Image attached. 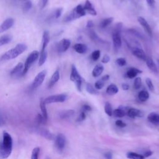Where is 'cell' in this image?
Returning a JSON list of instances; mask_svg holds the SVG:
<instances>
[{
	"instance_id": "cell-1",
	"label": "cell",
	"mask_w": 159,
	"mask_h": 159,
	"mask_svg": "<svg viewBox=\"0 0 159 159\" xmlns=\"http://www.w3.org/2000/svg\"><path fill=\"white\" fill-rule=\"evenodd\" d=\"M13 150V139L8 133L4 131L3 141H0V159H6L10 156Z\"/></svg>"
},
{
	"instance_id": "cell-2",
	"label": "cell",
	"mask_w": 159,
	"mask_h": 159,
	"mask_svg": "<svg viewBox=\"0 0 159 159\" xmlns=\"http://www.w3.org/2000/svg\"><path fill=\"white\" fill-rule=\"evenodd\" d=\"M27 49V46L24 44H18L14 48L5 52L1 58L2 60L6 61L16 59Z\"/></svg>"
},
{
	"instance_id": "cell-3",
	"label": "cell",
	"mask_w": 159,
	"mask_h": 159,
	"mask_svg": "<svg viewBox=\"0 0 159 159\" xmlns=\"http://www.w3.org/2000/svg\"><path fill=\"white\" fill-rule=\"evenodd\" d=\"M86 12L81 5H77L73 11L66 17L64 20L65 22H70L75 20H77L81 17L85 16Z\"/></svg>"
},
{
	"instance_id": "cell-4",
	"label": "cell",
	"mask_w": 159,
	"mask_h": 159,
	"mask_svg": "<svg viewBox=\"0 0 159 159\" xmlns=\"http://www.w3.org/2000/svg\"><path fill=\"white\" fill-rule=\"evenodd\" d=\"M70 78L72 81L74 82V83L75 84L77 89L79 91H81L82 85V78L75 65H72Z\"/></svg>"
},
{
	"instance_id": "cell-5",
	"label": "cell",
	"mask_w": 159,
	"mask_h": 159,
	"mask_svg": "<svg viewBox=\"0 0 159 159\" xmlns=\"http://www.w3.org/2000/svg\"><path fill=\"white\" fill-rule=\"evenodd\" d=\"M39 55H40V52L37 50H34L29 55L24 65L23 76L25 75L27 72H28V70H29V69H30V67H31V65L37 60V59L39 57Z\"/></svg>"
},
{
	"instance_id": "cell-6",
	"label": "cell",
	"mask_w": 159,
	"mask_h": 159,
	"mask_svg": "<svg viewBox=\"0 0 159 159\" xmlns=\"http://www.w3.org/2000/svg\"><path fill=\"white\" fill-rule=\"evenodd\" d=\"M67 96L65 94H59L55 95H52L44 99L45 105H49L55 102H63L67 99Z\"/></svg>"
},
{
	"instance_id": "cell-7",
	"label": "cell",
	"mask_w": 159,
	"mask_h": 159,
	"mask_svg": "<svg viewBox=\"0 0 159 159\" xmlns=\"http://www.w3.org/2000/svg\"><path fill=\"white\" fill-rule=\"evenodd\" d=\"M46 74H47V71L42 70V72H41L40 73L37 75V76L35 77L31 85L32 90H35L36 88L39 87L42 85L46 77Z\"/></svg>"
},
{
	"instance_id": "cell-8",
	"label": "cell",
	"mask_w": 159,
	"mask_h": 159,
	"mask_svg": "<svg viewBox=\"0 0 159 159\" xmlns=\"http://www.w3.org/2000/svg\"><path fill=\"white\" fill-rule=\"evenodd\" d=\"M55 145L57 150L62 151H63L65 145H66V138L62 134H59L55 137Z\"/></svg>"
},
{
	"instance_id": "cell-9",
	"label": "cell",
	"mask_w": 159,
	"mask_h": 159,
	"mask_svg": "<svg viewBox=\"0 0 159 159\" xmlns=\"http://www.w3.org/2000/svg\"><path fill=\"white\" fill-rule=\"evenodd\" d=\"M126 115L130 118H142L144 116V113L138 109L134 108H126Z\"/></svg>"
},
{
	"instance_id": "cell-10",
	"label": "cell",
	"mask_w": 159,
	"mask_h": 159,
	"mask_svg": "<svg viewBox=\"0 0 159 159\" xmlns=\"http://www.w3.org/2000/svg\"><path fill=\"white\" fill-rule=\"evenodd\" d=\"M137 21H139V24L142 26L144 31L148 34V35L150 37H152L153 34H152V31L151 27L145 19L143 17L139 16L137 17Z\"/></svg>"
},
{
	"instance_id": "cell-11",
	"label": "cell",
	"mask_w": 159,
	"mask_h": 159,
	"mask_svg": "<svg viewBox=\"0 0 159 159\" xmlns=\"http://www.w3.org/2000/svg\"><path fill=\"white\" fill-rule=\"evenodd\" d=\"M71 42L68 39H62L57 45V50L59 53H63L66 52L70 47Z\"/></svg>"
},
{
	"instance_id": "cell-12",
	"label": "cell",
	"mask_w": 159,
	"mask_h": 159,
	"mask_svg": "<svg viewBox=\"0 0 159 159\" xmlns=\"http://www.w3.org/2000/svg\"><path fill=\"white\" fill-rule=\"evenodd\" d=\"M24 70V64L21 62L19 63L16 66L11 70L10 75L13 78H17L23 76V72Z\"/></svg>"
},
{
	"instance_id": "cell-13",
	"label": "cell",
	"mask_w": 159,
	"mask_h": 159,
	"mask_svg": "<svg viewBox=\"0 0 159 159\" xmlns=\"http://www.w3.org/2000/svg\"><path fill=\"white\" fill-rule=\"evenodd\" d=\"M113 45L116 49H119L122 45V41H121V32L115 31L113 33Z\"/></svg>"
},
{
	"instance_id": "cell-14",
	"label": "cell",
	"mask_w": 159,
	"mask_h": 159,
	"mask_svg": "<svg viewBox=\"0 0 159 159\" xmlns=\"http://www.w3.org/2000/svg\"><path fill=\"white\" fill-rule=\"evenodd\" d=\"M14 21L13 18H8L1 25H0V33L4 32L13 26Z\"/></svg>"
},
{
	"instance_id": "cell-15",
	"label": "cell",
	"mask_w": 159,
	"mask_h": 159,
	"mask_svg": "<svg viewBox=\"0 0 159 159\" xmlns=\"http://www.w3.org/2000/svg\"><path fill=\"white\" fill-rule=\"evenodd\" d=\"M132 53L136 57L137 59L142 60L143 61H145L147 59V56L144 52V51L141 49L137 47H135L133 48L132 49Z\"/></svg>"
},
{
	"instance_id": "cell-16",
	"label": "cell",
	"mask_w": 159,
	"mask_h": 159,
	"mask_svg": "<svg viewBox=\"0 0 159 159\" xmlns=\"http://www.w3.org/2000/svg\"><path fill=\"white\" fill-rule=\"evenodd\" d=\"M84 9H85V11L86 12V13H88L90 15L92 16H96L97 15V12L95 10V9L93 7V5L91 4V3L90 2V1L89 0H86L85 2V4L83 6Z\"/></svg>"
},
{
	"instance_id": "cell-17",
	"label": "cell",
	"mask_w": 159,
	"mask_h": 159,
	"mask_svg": "<svg viewBox=\"0 0 159 159\" xmlns=\"http://www.w3.org/2000/svg\"><path fill=\"white\" fill-rule=\"evenodd\" d=\"M42 49L40 52V53H44L46 51V47L48 45L49 42H50V35L48 31H44L42 37Z\"/></svg>"
},
{
	"instance_id": "cell-18",
	"label": "cell",
	"mask_w": 159,
	"mask_h": 159,
	"mask_svg": "<svg viewBox=\"0 0 159 159\" xmlns=\"http://www.w3.org/2000/svg\"><path fill=\"white\" fill-rule=\"evenodd\" d=\"M142 73V71L139 70L138 69L134 68V67H131L130 68L127 72H126V75L128 78L133 79L135 77H136L139 74H141Z\"/></svg>"
},
{
	"instance_id": "cell-19",
	"label": "cell",
	"mask_w": 159,
	"mask_h": 159,
	"mask_svg": "<svg viewBox=\"0 0 159 159\" xmlns=\"http://www.w3.org/2000/svg\"><path fill=\"white\" fill-rule=\"evenodd\" d=\"M73 49L77 53L80 54H84L88 50V47L87 45L84 44L78 43L74 45Z\"/></svg>"
},
{
	"instance_id": "cell-20",
	"label": "cell",
	"mask_w": 159,
	"mask_h": 159,
	"mask_svg": "<svg viewBox=\"0 0 159 159\" xmlns=\"http://www.w3.org/2000/svg\"><path fill=\"white\" fill-rule=\"evenodd\" d=\"M60 79V73L59 70H56L54 74L52 75V76L49 81V88H52L55 85V83H57Z\"/></svg>"
},
{
	"instance_id": "cell-21",
	"label": "cell",
	"mask_w": 159,
	"mask_h": 159,
	"mask_svg": "<svg viewBox=\"0 0 159 159\" xmlns=\"http://www.w3.org/2000/svg\"><path fill=\"white\" fill-rule=\"evenodd\" d=\"M104 71V67L102 66L101 64H98L95 67V68L93 69L92 71V75L93 77H99L102 73Z\"/></svg>"
},
{
	"instance_id": "cell-22",
	"label": "cell",
	"mask_w": 159,
	"mask_h": 159,
	"mask_svg": "<svg viewBox=\"0 0 159 159\" xmlns=\"http://www.w3.org/2000/svg\"><path fill=\"white\" fill-rule=\"evenodd\" d=\"M145 62H146V65H147V66L148 67V68L150 69L152 72H153L154 73L158 72V69H157V67L155 65V63L154 62V60L152 58L148 57H147Z\"/></svg>"
},
{
	"instance_id": "cell-23",
	"label": "cell",
	"mask_w": 159,
	"mask_h": 159,
	"mask_svg": "<svg viewBox=\"0 0 159 159\" xmlns=\"http://www.w3.org/2000/svg\"><path fill=\"white\" fill-rule=\"evenodd\" d=\"M39 133L40 134V135H41L42 136H43L44 137L48 140H53L55 138L54 134H52L47 129H39Z\"/></svg>"
},
{
	"instance_id": "cell-24",
	"label": "cell",
	"mask_w": 159,
	"mask_h": 159,
	"mask_svg": "<svg viewBox=\"0 0 159 159\" xmlns=\"http://www.w3.org/2000/svg\"><path fill=\"white\" fill-rule=\"evenodd\" d=\"M126 108H119L118 109H116L113 111V115H114L116 118H123L126 115Z\"/></svg>"
},
{
	"instance_id": "cell-25",
	"label": "cell",
	"mask_w": 159,
	"mask_h": 159,
	"mask_svg": "<svg viewBox=\"0 0 159 159\" xmlns=\"http://www.w3.org/2000/svg\"><path fill=\"white\" fill-rule=\"evenodd\" d=\"M118 91H119L118 87L115 85V84L113 83L110 84L106 89V93L110 96L117 94Z\"/></svg>"
},
{
	"instance_id": "cell-26",
	"label": "cell",
	"mask_w": 159,
	"mask_h": 159,
	"mask_svg": "<svg viewBox=\"0 0 159 159\" xmlns=\"http://www.w3.org/2000/svg\"><path fill=\"white\" fill-rule=\"evenodd\" d=\"M147 119L152 124H159V115L156 113H151L148 115Z\"/></svg>"
},
{
	"instance_id": "cell-27",
	"label": "cell",
	"mask_w": 159,
	"mask_h": 159,
	"mask_svg": "<svg viewBox=\"0 0 159 159\" xmlns=\"http://www.w3.org/2000/svg\"><path fill=\"white\" fill-rule=\"evenodd\" d=\"M138 98L141 102H145L149 98V93L146 90H142L139 93Z\"/></svg>"
},
{
	"instance_id": "cell-28",
	"label": "cell",
	"mask_w": 159,
	"mask_h": 159,
	"mask_svg": "<svg viewBox=\"0 0 159 159\" xmlns=\"http://www.w3.org/2000/svg\"><path fill=\"white\" fill-rule=\"evenodd\" d=\"M74 113H75V111L73 110H72V109L65 110V111L61 112L60 114V118L62 119H66L74 115Z\"/></svg>"
},
{
	"instance_id": "cell-29",
	"label": "cell",
	"mask_w": 159,
	"mask_h": 159,
	"mask_svg": "<svg viewBox=\"0 0 159 159\" xmlns=\"http://www.w3.org/2000/svg\"><path fill=\"white\" fill-rule=\"evenodd\" d=\"M40 107H41V109L42 111V115L44 117V118L47 120L48 118V114H47V108H46V105L45 104L44 101V99L42 98L41 99V102H40Z\"/></svg>"
},
{
	"instance_id": "cell-30",
	"label": "cell",
	"mask_w": 159,
	"mask_h": 159,
	"mask_svg": "<svg viewBox=\"0 0 159 159\" xmlns=\"http://www.w3.org/2000/svg\"><path fill=\"white\" fill-rule=\"evenodd\" d=\"M126 157L129 159H144L145 158L143 155L139 154L136 152H128L126 155Z\"/></svg>"
},
{
	"instance_id": "cell-31",
	"label": "cell",
	"mask_w": 159,
	"mask_h": 159,
	"mask_svg": "<svg viewBox=\"0 0 159 159\" xmlns=\"http://www.w3.org/2000/svg\"><path fill=\"white\" fill-rule=\"evenodd\" d=\"M113 21H114L113 17H110L108 18H106L100 23L99 26L101 28H106V27L109 26L112 23H113Z\"/></svg>"
},
{
	"instance_id": "cell-32",
	"label": "cell",
	"mask_w": 159,
	"mask_h": 159,
	"mask_svg": "<svg viewBox=\"0 0 159 159\" xmlns=\"http://www.w3.org/2000/svg\"><path fill=\"white\" fill-rule=\"evenodd\" d=\"M11 41V37L9 35H5L0 37V47L10 42Z\"/></svg>"
},
{
	"instance_id": "cell-33",
	"label": "cell",
	"mask_w": 159,
	"mask_h": 159,
	"mask_svg": "<svg viewBox=\"0 0 159 159\" xmlns=\"http://www.w3.org/2000/svg\"><path fill=\"white\" fill-rule=\"evenodd\" d=\"M86 90L87 92L91 95H98V91H97V90L95 87H93L91 83H88L87 84Z\"/></svg>"
},
{
	"instance_id": "cell-34",
	"label": "cell",
	"mask_w": 159,
	"mask_h": 159,
	"mask_svg": "<svg viewBox=\"0 0 159 159\" xmlns=\"http://www.w3.org/2000/svg\"><path fill=\"white\" fill-rule=\"evenodd\" d=\"M105 113L109 116H112V115H113V109H112V106L110 102H106L105 103Z\"/></svg>"
},
{
	"instance_id": "cell-35",
	"label": "cell",
	"mask_w": 159,
	"mask_h": 159,
	"mask_svg": "<svg viewBox=\"0 0 159 159\" xmlns=\"http://www.w3.org/2000/svg\"><path fill=\"white\" fill-rule=\"evenodd\" d=\"M47 58V52H45L44 53H40L39 55V66H42L44 65Z\"/></svg>"
},
{
	"instance_id": "cell-36",
	"label": "cell",
	"mask_w": 159,
	"mask_h": 159,
	"mask_svg": "<svg viewBox=\"0 0 159 159\" xmlns=\"http://www.w3.org/2000/svg\"><path fill=\"white\" fill-rule=\"evenodd\" d=\"M41 149L39 147H35L32 152L31 159H39V156L40 154Z\"/></svg>"
},
{
	"instance_id": "cell-37",
	"label": "cell",
	"mask_w": 159,
	"mask_h": 159,
	"mask_svg": "<svg viewBox=\"0 0 159 159\" xmlns=\"http://www.w3.org/2000/svg\"><path fill=\"white\" fill-rule=\"evenodd\" d=\"M105 81L102 80L101 78H100L99 80H98V81H96L95 83V88L97 90H101L102 88L105 87Z\"/></svg>"
},
{
	"instance_id": "cell-38",
	"label": "cell",
	"mask_w": 159,
	"mask_h": 159,
	"mask_svg": "<svg viewBox=\"0 0 159 159\" xmlns=\"http://www.w3.org/2000/svg\"><path fill=\"white\" fill-rule=\"evenodd\" d=\"M145 83L148 90L152 92H154L155 91V87L152 80L150 78H147L145 80Z\"/></svg>"
},
{
	"instance_id": "cell-39",
	"label": "cell",
	"mask_w": 159,
	"mask_h": 159,
	"mask_svg": "<svg viewBox=\"0 0 159 159\" xmlns=\"http://www.w3.org/2000/svg\"><path fill=\"white\" fill-rule=\"evenodd\" d=\"M100 55H101V52L99 50H96L95 51H93L91 55V59L93 61H97L99 57H100Z\"/></svg>"
},
{
	"instance_id": "cell-40",
	"label": "cell",
	"mask_w": 159,
	"mask_h": 159,
	"mask_svg": "<svg viewBox=\"0 0 159 159\" xmlns=\"http://www.w3.org/2000/svg\"><path fill=\"white\" fill-rule=\"evenodd\" d=\"M141 86H142V79L141 77H137L134 80V88L138 90L141 87Z\"/></svg>"
},
{
	"instance_id": "cell-41",
	"label": "cell",
	"mask_w": 159,
	"mask_h": 159,
	"mask_svg": "<svg viewBox=\"0 0 159 159\" xmlns=\"http://www.w3.org/2000/svg\"><path fill=\"white\" fill-rule=\"evenodd\" d=\"M116 62L117 64L120 67H124L127 64L126 60L124 58H123V57H121V58L118 59L116 60Z\"/></svg>"
},
{
	"instance_id": "cell-42",
	"label": "cell",
	"mask_w": 159,
	"mask_h": 159,
	"mask_svg": "<svg viewBox=\"0 0 159 159\" xmlns=\"http://www.w3.org/2000/svg\"><path fill=\"white\" fill-rule=\"evenodd\" d=\"M31 8H32V3L31 2H26L23 5V11L24 12L26 13L28 11H29Z\"/></svg>"
},
{
	"instance_id": "cell-43",
	"label": "cell",
	"mask_w": 159,
	"mask_h": 159,
	"mask_svg": "<svg viewBox=\"0 0 159 159\" xmlns=\"http://www.w3.org/2000/svg\"><path fill=\"white\" fill-rule=\"evenodd\" d=\"M45 119L44 118V117L42 116V115L41 114H38L36 117V123L37 124L39 125V124H41L42 123L44 122V121Z\"/></svg>"
},
{
	"instance_id": "cell-44",
	"label": "cell",
	"mask_w": 159,
	"mask_h": 159,
	"mask_svg": "<svg viewBox=\"0 0 159 159\" xmlns=\"http://www.w3.org/2000/svg\"><path fill=\"white\" fill-rule=\"evenodd\" d=\"M5 124V118L2 111L0 110V127Z\"/></svg>"
},
{
	"instance_id": "cell-45",
	"label": "cell",
	"mask_w": 159,
	"mask_h": 159,
	"mask_svg": "<svg viewBox=\"0 0 159 159\" xmlns=\"http://www.w3.org/2000/svg\"><path fill=\"white\" fill-rule=\"evenodd\" d=\"M62 12H63V8H58L55 12V18L60 17L61 16V15H62Z\"/></svg>"
},
{
	"instance_id": "cell-46",
	"label": "cell",
	"mask_w": 159,
	"mask_h": 159,
	"mask_svg": "<svg viewBox=\"0 0 159 159\" xmlns=\"http://www.w3.org/2000/svg\"><path fill=\"white\" fill-rule=\"evenodd\" d=\"M110 61V57L108 54H105L102 58L101 62L102 63H107Z\"/></svg>"
},
{
	"instance_id": "cell-47",
	"label": "cell",
	"mask_w": 159,
	"mask_h": 159,
	"mask_svg": "<svg viewBox=\"0 0 159 159\" xmlns=\"http://www.w3.org/2000/svg\"><path fill=\"white\" fill-rule=\"evenodd\" d=\"M116 125L119 127H124L126 126V124L124 123L123 121L121 120H117L115 123Z\"/></svg>"
},
{
	"instance_id": "cell-48",
	"label": "cell",
	"mask_w": 159,
	"mask_h": 159,
	"mask_svg": "<svg viewBox=\"0 0 159 159\" xmlns=\"http://www.w3.org/2000/svg\"><path fill=\"white\" fill-rule=\"evenodd\" d=\"M86 118V115H85V111H82L81 113H80V116H79V118H78V121H83L85 120Z\"/></svg>"
},
{
	"instance_id": "cell-49",
	"label": "cell",
	"mask_w": 159,
	"mask_h": 159,
	"mask_svg": "<svg viewBox=\"0 0 159 159\" xmlns=\"http://www.w3.org/2000/svg\"><path fill=\"white\" fill-rule=\"evenodd\" d=\"M104 156H105L106 159H113V154H112V153H111L109 152L105 153L104 154Z\"/></svg>"
},
{
	"instance_id": "cell-50",
	"label": "cell",
	"mask_w": 159,
	"mask_h": 159,
	"mask_svg": "<svg viewBox=\"0 0 159 159\" xmlns=\"http://www.w3.org/2000/svg\"><path fill=\"white\" fill-rule=\"evenodd\" d=\"M146 2L151 7H154L155 3V0H146Z\"/></svg>"
},
{
	"instance_id": "cell-51",
	"label": "cell",
	"mask_w": 159,
	"mask_h": 159,
	"mask_svg": "<svg viewBox=\"0 0 159 159\" xmlns=\"http://www.w3.org/2000/svg\"><path fill=\"white\" fill-rule=\"evenodd\" d=\"M83 111H91V108L90 106L88 105H85L83 106Z\"/></svg>"
},
{
	"instance_id": "cell-52",
	"label": "cell",
	"mask_w": 159,
	"mask_h": 159,
	"mask_svg": "<svg viewBox=\"0 0 159 159\" xmlns=\"http://www.w3.org/2000/svg\"><path fill=\"white\" fill-rule=\"evenodd\" d=\"M153 154V152L151 151H146L144 154V157H151V155H152Z\"/></svg>"
},
{
	"instance_id": "cell-53",
	"label": "cell",
	"mask_w": 159,
	"mask_h": 159,
	"mask_svg": "<svg viewBox=\"0 0 159 159\" xmlns=\"http://www.w3.org/2000/svg\"><path fill=\"white\" fill-rule=\"evenodd\" d=\"M93 26H94V24H93V21L91 20H89L87 21V27L88 28V29H90V28H92L93 27Z\"/></svg>"
},
{
	"instance_id": "cell-54",
	"label": "cell",
	"mask_w": 159,
	"mask_h": 159,
	"mask_svg": "<svg viewBox=\"0 0 159 159\" xmlns=\"http://www.w3.org/2000/svg\"><path fill=\"white\" fill-rule=\"evenodd\" d=\"M48 0H41V8L43 9L45 7V6L47 4Z\"/></svg>"
},
{
	"instance_id": "cell-55",
	"label": "cell",
	"mask_w": 159,
	"mask_h": 159,
	"mask_svg": "<svg viewBox=\"0 0 159 159\" xmlns=\"http://www.w3.org/2000/svg\"><path fill=\"white\" fill-rule=\"evenodd\" d=\"M122 88L125 91L128 90L129 89V85H128L127 83H123L122 84Z\"/></svg>"
},
{
	"instance_id": "cell-56",
	"label": "cell",
	"mask_w": 159,
	"mask_h": 159,
	"mask_svg": "<svg viewBox=\"0 0 159 159\" xmlns=\"http://www.w3.org/2000/svg\"><path fill=\"white\" fill-rule=\"evenodd\" d=\"M109 75H104L103 77H102L101 78L102 80H103V81H105V82H106L108 80H109Z\"/></svg>"
},
{
	"instance_id": "cell-57",
	"label": "cell",
	"mask_w": 159,
	"mask_h": 159,
	"mask_svg": "<svg viewBox=\"0 0 159 159\" xmlns=\"http://www.w3.org/2000/svg\"><path fill=\"white\" fill-rule=\"evenodd\" d=\"M157 62H158V63H159V59H158V60H157Z\"/></svg>"
}]
</instances>
